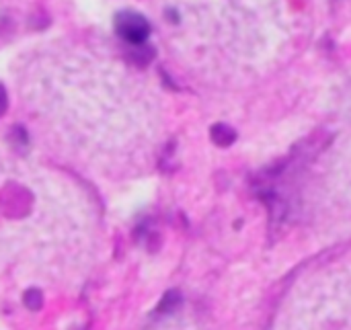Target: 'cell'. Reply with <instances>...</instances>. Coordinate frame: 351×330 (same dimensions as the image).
I'll list each match as a JSON object with an SVG mask.
<instances>
[{"instance_id": "cell-2", "label": "cell", "mask_w": 351, "mask_h": 330, "mask_svg": "<svg viewBox=\"0 0 351 330\" xmlns=\"http://www.w3.org/2000/svg\"><path fill=\"white\" fill-rule=\"evenodd\" d=\"M23 302H25L27 310L37 312V310H41V306H43V294H41L39 290H27L25 296H23Z\"/></svg>"}, {"instance_id": "cell-4", "label": "cell", "mask_w": 351, "mask_h": 330, "mask_svg": "<svg viewBox=\"0 0 351 330\" xmlns=\"http://www.w3.org/2000/svg\"><path fill=\"white\" fill-rule=\"evenodd\" d=\"M175 304H179V298H177V294H167L165 296V300H162V304H160V310L165 312V310H173V306Z\"/></svg>"}, {"instance_id": "cell-3", "label": "cell", "mask_w": 351, "mask_h": 330, "mask_svg": "<svg viewBox=\"0 0 351 330\" xmlns=\"http://www.w3.org/2000/svg\"><path fill=\"white\" fill-rule=\"evenodd\" d=\"M212 138H214V142L220 144V146H230L232 140H234V131L228 129L226 125H216V127L212 129Z\"/></svg>"}, {"instance_id": "cell-5", "label": "cell", "mask_w": 351, "mask_h": 330, "mask_svg": "<svg viewBox=\"0 0 351 330\" xmlns=\"http://www.w3.org/2000/svg\"><path fill=\"white\" fill-rule=\"evenodd\" d=\"M6 107H8V94H6V88L0 84V117L6 113Z\"/></svg>"}, {"instance_id": "cell-1", "label": "cell", "mask_w": 351, "mask_h": 330, "mask_svg": "<svg viewBox=\"0 0 351 330\" xmlns=\"http://www.w3.org/2000/svg\"><path fill=\"white\" fill-rule=\"evenodd\" d=\"M115 33L130 45H144L152 33L150 21L136 10H119L113 18Z\"/></svg>"}]
</instances>
